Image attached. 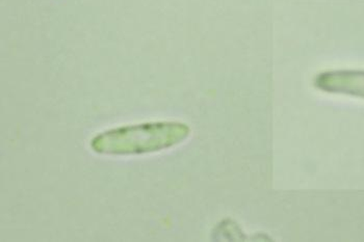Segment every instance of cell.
Here are the masks:
<instances>
[{"label": "cell", "instance_id": "cell-2", "mask_svg": "<svg viewBox=\"0 0 364 242\" xmlns=\"http://www.w3.org/2000/svg\"><path fill=\"white\" fill-rule=\"evenodd\" d=\"M316 91L364 101V69L341 68L318 72L312 79Z\"/></svg>", "mask_w": 364, "mask_h": 242}, {"label": "cell", "instance_id": "cell-1", "mask_svg": "<svg viewBox=\"0 0 364 242\" xmlns=\"http://www.w3.org/2000/svg\"><path fill=\"white\" fill-rule=\"evenodd\" d=\"M191 128L181 122L141 123L101 132L92 140L91 147L100 154L134 155L164 151L183 143Z\"/></svg>", "mask_w": 364, "mask_h": 242}]
</instances>
